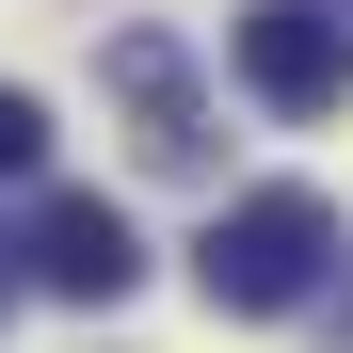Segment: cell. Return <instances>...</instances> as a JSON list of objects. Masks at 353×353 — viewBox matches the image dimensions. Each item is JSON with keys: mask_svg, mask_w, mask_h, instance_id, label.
<instances>
[{"mask_svg": "<svg viewBox=\"0 0 353 353\" xmlns=\"http://www.w3.org/2000/svg\"><path fill=\"white\" fill-rule=\"evenodd\" d=\"M193 289H209L225 321H289V305H321V289H337V209L305 193V176H257L241 209H209Z\"/></svg>", "mask_w": 353, "mask_h": 353, "instance_id": "obj_1", "label": "cell"}, {"mask_svg": "<svg viewBox=\"0 0 353 353\" xmlns=\"http://www.w3.org/2000/svg\"><path fill=\"white\" fill-rule=\"evenodd\" d=\"M0 305H17V273H0Z\"/></svg>", "mask_w": 353, "mask_h": 353, "instance_id": "obj_6", "label": "cell"}, {"mask_svg": "<svg viewBox=\"0 0 353 353\" xmlns=\"http://www.w3.org/2000/svg\"><path fill=\"white\" fill-rule=\"evenodd\" d=\"M97 81H112V112H129V145H145L161 176H193V161H209V97H193V65H176L161 32H112V48H97Z\"/></svg>", "mask_w": 353, "mask_h": 353, "instance_id": "obj_4", "label": "cell"}, {"mask_svg": "<svg viewBox=\"0 0 353 353\" xmlns=\"http://www.w3.org/2000/svg\"><path fill=\"white\" fill-rule=\"evenodd\" d=\"M17 273L48 289V305H129V289H145V241H129V209H97V193H48Z\"/></svg>", "mask_w": 353, "mask_h": 353, "instance_id": "obj_3", "label": "cell"}, {"mask_svg": "<svg viewBox=\"0 0 353 353\" xmlns=\"http://www.w3.org/2000/svg\"><path fill=\"white\" fill-rule=\"evenodd\" d=\"M32 161H48V112H32L17 81H0V176H32Z\"/></svg>", "mask_w": 353, "mask_h": 353, "instance_id": "obj_5", "label": "cell"}, {"mask_svg": "<svg viewBox=\"0 0 353 353\" xmlns=\"http://www.w3.org/2000/svg\"><path fill=\"white\" fill-rule=\"evenodd\" d=\"M241 97L289 112V129L337 112L353 97V0H257V17H241Z\"/></svg>", "mask_w": 353, "mask_h": 353, "instance_id": "obj_2", "label": "cell"}]
</instances>
